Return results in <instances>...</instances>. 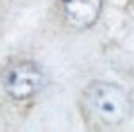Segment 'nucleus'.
<instances>
[{
  "instance_id": "3",
  "label": "nucleus",
  "mask_w": 134,
  "mask_h": 132,
  "mask_svg": "<svg viewBox=\"0 0 134 132\" xmlns=\"http://www.w3.org/2000/svg\"><path fill=\"white\" fill-rule=\"evenodd\" d=\"M104 8V0H59V12L73 31L92 29Z\"/></svg>"
},
{
  "instance_id": "2",
  "label": "nucleus",
  "mask_w": 134,
  "mask_h": 132,
  "mask_svg": "<svg viewBox=\"0 0 134 132\" xmlns=\"http://www.w3.org/2000/svg\"><path fill=\"white\" fill-rule=\"evenodd\" d=\"M49 83V75L39 63L20 59L10 61L0 71V87L14 102H26L39 96Z\"/></svg>"
},
{
  "instance_id": "1",
  "label": "nucleus",
  "mask_w": 134,
  "mask_h": 132,
  "mask_svg": "<svg viewBox=\"0 0 134 132\" xmlns=\"http://www.w3.org/2000/svg\"><path fill=\"white\" fill-rule=\"evenodd\" d=\"M83 106L96 122L104 126H120L132 116L130 94L110 81H93L83 90Z\"/></svg>"
}]
</instances>
